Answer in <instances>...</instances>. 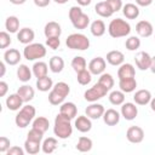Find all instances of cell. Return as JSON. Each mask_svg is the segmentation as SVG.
<instances>
[{"instance_id": "cell-48", "label": "cell", "mask_w": 155, "mask_h": 155, "mask_svg": "<svg viewBox=\"0 0 155 155\" xmlns=\"http://www.w3.org/2000/svg\"><path fill=\"white\" fill-rule=\"evenodd\" d=\"M46 46H48L51 50H58L61 46V40L58 36L46 38Z\"/></svg>"}, {"instance_id": "cell-3", "label": "cell", "mask_w": 155, "mask_h": 155, "mask_svg": "<svg viewBox=\"0 0 155 155\" xmlns=\"http://www.w3.org/2000/svg\"><path fill=\"white\" fill-rule=\"evenodd\" d=\"M65 45L70 50L86 51L90 48V39L82 33H73L65 39Z\"/></svg>"}, {"instance_id": "cell-18", "label": "cell", "mask_w": 155, "mask_h": 155, "mask_svg": "<svg viewBox=\"0 0 155 155\" xmlns=\"http://www.w3.org/2000/svg\"><path fill=\"white\" fill-rule=\"evenodd\" d=\"M151 98H153V96H151L150 91L144 90V88L136 91V93L133 94V101L137 105H147L150 103Z\"/></svg>"}, {"instance_id": "cell-8", "label": "cell", "mask_w": 155, "mask_h": 155, "mask_svg": "<svg viewBox=\"0 0 155 155\" xmlns=\"http://www.w3.org/2000/svg\"><path fill=\"white\" fill-rule=\"evenodd\" d=\"M126 138L130 143L133 144L142 143L144 139V130L139 126H131L126 131Z\"/></svg>"}, {"instance_id": "cell-41", "label": "cell", "mask_w": 155, "mask_h": 155, "mask_svg": "<svg viewBox=\"0 0 155 155\" xmlns=\"http://www.w3.org/2000/svg\"><path fill=\"white\" fill-rule=\"evenodd\" d=\"M125 47L128 50V51H136L140 47V39L136 35L133 36H130L126 39L125 41Z\"/></svg>"}, {"instance_id": "cell-53", "label": "cell", "mask_w": 155, "mask_h": 155, "mask_svg": "<svg viewBox=\"0 0 155 155\" xmlns=\"http://www.w3.org/2000/svg\"><path fill=\"white\" fill-rule=\"evenodd\" d=\"M33 1H34L35 6H38V7H46L51 2V0H33Z\"/></svg>"}, {"instance_id": "cell-20", "label": "cell", "mask_w": 155, "mask_h": 155, "mask_svg": "<svg viewBox=\"0 0 155 155\" xmlns=\"http://www.w3.org/2000/svg\"><path fill=\"white\" fill-rule=\"evenodd\" d=\"M44 34L46 38H52V36H61L62 34V27L59 23L54 22V21H51L48 23L45 24V28H44Z\"/></svg>"}, {"instance_id": "cell-10", "label": "cell", "mask_w": 155, "mask_h": 155, "mask_svg": "<svg viewBox=\"0 0 155 155\" xmlns=\"http://www.w3.org/2000/svg\"><path fill=\"white\" fill-rule=\"evenodd\" d=\"M107 67V61L103 57H94L93 59H91V62L88 63V70L91 71L92 75H101L104 73Z\"/></svg>"}, {"instance_id": "cell-6", "label": "cell", "mask_w": 155, "mask_h": 155, "mask_svg": "<svg viewBox=\"0 0 155 155\" xmlns=\"http://www.w3.org/2000/svg\"><path fill=\"white\" fill-rule=\"evenodd\" d=\"M107 93H108V90L105 87H103L99 82H97L92 87H90L88 90L85 91L84 98H85V101H87L90 103H93V102H97V101L102 99L103 97H105Z\"/></svg>"}, {"instance_id": "cell-31", "label": "cell", "mask_w": 155, "mask_h": 155, "mask_svg": "<svg viewBox=\"0 0 155 155\" xmlns=\"http://www.w3.org/2000/svg\"><path fill=\"white\" fill-rule=\"evenodd\" d=\"M52 87H53V81H52V79L48 75L36 79V88L39 91L47 92V91H51Z\"/></svg>"}, {"instance_id": "cell-14", "label": "cell", "mask_w": 155, "mask_h": 155, "mask_svg": "<svg viewBox=\"0 0 155 155\" xmlns=\"http://www.w3.org/2000/svg\"><path fill=\"white\" fill-rule=\"evenodd\" d=\"M22 59V54L17 48H8L4 53V62L8 65H17Z\"/></svg>"}, {"instance_id": "cell-30", "label": "cell", "mask_w": 155, "mask_h": 155, "mask_svg": "<svg viewBox=\"0 0 155 155\" xmlns=\"http://www.w3.org/2000/svg\"><path fill=\"white\" fill-rule=\"evenodd\" d=\"M48 67H50V70L52 73L58 74L64 69V59L59 56H53L48 61Z\"/></svg>"}, {"instance_id": "cell-19", "label": "cell", "mask_w": 155, "mask_h": 155, "mask_svg": "<svg viewBox=\"0 0 155 155\" xmlns=\"http://www.w3.org/2000/svg\"><path fill=\"white\" fill-rule=\"evenodd\" d=\"M120 117H121V114L117 110L113 109V108L111 109H107L104 111V114H103V121L108 126H115V125H117L119 121H120Z\"/></svg>"}, {"instance_id": "cell-11", "label": "cell", "mask_w": 155, "mask_h": 155, "mask_svg": "<svg viewBox=\"0 0 155 155\" xmlns=\"http://www.w3.org/2000/svg\"><path fill=\"white\" fill-rule=\"evenodd\" d=\"M105 109L102 104L97 103V102H93L91 103L90 105L86 107L85 109V114L91 119V120H98L101 117H103V114H104Z\"/></svg>"}, {"instance_id": "cell-59", "label": "cell", "mask_w": 155, "mask_h": 155, "mask_svg": "<svg viewBox=\"0 0 155 155\" xmlns=\"http://www.w3.org/2000/svg\"><path fill=\"white\" fill-rule=\"evenodd\" d=\"M150 109L153 110V111H155V97H153L151 98V101H150Z\"/></svg>"}, {"instance_id": "cell-50", "label": "cell", "mask_w": 155, "mask_h": 155, "mask_svg": "<svg viewBox=\"0 0 155 155\" xmlns=\"http://www.w3.org/2000/svg\"><path fill=\"white\" fill-rule=\"evenodd\" d=\"M10 145H11V140H10L7 137L2 136V137L0 138V153H5V154H6V151L11 148Z\"/></svg>"}, {"instance_id": "cell-60", "label": "cell", "mask_w": 155, "mask_h": 155, "mask_svg": "<svg viewBox=\"0 0 155 155\" xmlns=\"http://www.w3.org/2000/svg\"><path fill=\"white\" fill-rule=\"evenodd\" d=\"M56 4H59V5H63V4H65V2H68L69 0H53Z\"/></svg>"}, {"instance_id": "cell-27", "label": "cell", "mask_w": 155, "mask_h": 155, "mask_svg": "<svg viewBox=\"0 0 155 155\" xmlns=\"http://www.w3.org/2000/svg\"><path fill=\"white\" fill-rule=\"evenodd\" d=\"M105 30H107L105 23H104L102 19H96V21H93V22L91 23V25H90V31H91V34H92L93 36H96V38L103 36V35L105 34Z\"/></svg>"}, {"instance_id": "cell-25", "label": "cell", "mask_w": 155, "mask_h": 155, "mask_svg": "<svg viewBox=\"0 0 155 155\" xmlns=\"http://www.w3.org/2000/svg\"><path fill=\"white\" fill-rule=\"evenodd\" d=\"M17 93L21 96V98L23 99L24 103H29L30 101H33L34 96H35V91L30 85H22L19 86V88L17 90Z\"/></svg>"}, {"instance_id": "cell-22", "label": "cell", "mask_w": 155, "mask_h": 155, "mask_svg": "<svg viewBox=\"0 0 155 155\" xmlns=\"http://www.w3.org/2000/svg\"><path fill=\"white\" fill-rule=\"evenodd\" d=\"M136 76V69L131 63H122L117 69V78L120 79H128Z\"/></svg>"}, {"instance_id": "cell-21", "label": "cell", "mask_w": 155, "mask_h": 155, "mask_svg": "<svg viewBox=\"0 0 155 155\" xmlns=\"http://www.w3.org/2000/svg\"><path fill=\"white\" fill-rule=\"evenodd\" d=\"M122 13L127 19H136V18H138V16L140 13L139 6L137 4L127 2L122 6Z\"/></svg>"}, {"instance_id": "cell-13", "label": "cell", "mask_w": 155, "mask_h": 155, "mask_svg": "<svg viewBox=\"0 0 155 155\" xmlns=\"http://www.w3.org/2000/svg\"><path fill=\"white\" fill-rule=\"evenodd\" d=\"M136 31L139 36L142 38H149L153 35L154 33V28H153V24L149 22V21H139L137 24H136Z\"/></svg>"}, {"instance_id": "cell-42", "label": "cell", "mask_w": 155, "mask_h": 155, "mask_svg": "<svg viewBox=\"0 0 155 155\" xmlns=\"http://www.w3.org/2000/svg\"><path fill=\"white\" fill-rule=\"evenodd\" d=\"M71 24H73V27H74L75 29H86V28L88 27V24H90V17H88V15L82 13V15H81L75 22H73Z\"/></svg>"}, {"instance_id": "cell-1", "label": "cell", "mask_w": 155, "mask_h": 155, "mask_svg": "<svg viewBox=\"0 0 155 155\" xmlns=\"http://www.w3.org/2000/svg\"><path fill=\"white\" fill-rule=\"evenodd\" d=\"M53 133L59 139H67L73 134V125L71 119L65 116L62 113H58L54 117V125H53Z\"/></svg>"}, {"instance_id": "cell-7", "label": "cell", "mask_w": 155, "mask_h": 155, "mask_svg": "<svg viewBox=\"0 0 155 155\" xmlns=\"http://www.w3.org/2000/svg\"><path fill=\"white\" fill-rule=\"evenodd\" d=\"M121 116L127 120V121H132L137 117L138 115V108L136 103L132 102H125L124 104H121V110H120Z\"/></svg>"}, {"instance_id": "cell-33", "label": "cell", "mask_w": 155, "mask_h": 155, "mask_svg": "<svg viewBox=\"0 0 155 155\" xmlns=\"http://www.w3.org/2000/svg\"><path fill=\"white\" fill-rule=\"evenodd\" d=\"M93 147V142L91 138L88 137H85V136H81L79 139H78V143H76V150L80 151V153H87L92 149Z\"/></svg>"}, {"instance_id": "cell-49", "label": "cell", "mask_w": 155, "mask_h": 155, "mask_svg": "<svg viewBox=\"0 0 155 155\" xmlns=\"http://www.w3.org/2000/svg\"><path fill=\"white\" fill-rule=\"evenodd\" d=\"M105 1L108 2V5L110 6V8L113 10L114 13L120 11V10H122V6H124L122 0H105Z\"/></svg>"}, {"instance_id": "cell-35", "label": "cell", "mask_w": 155, "mask_h": 155, "mask_svg": "<svg viewBox=\"0 0 155 155\" xmlns=\"http://www.w3.org/2000/svg\"><path fill=\"white\" fill-rule=\"evenodd\" d=\"M109 102L113 105H121L125 103V92H122L121 90H115L111 91L109 93Z\"/></svg>"}, {"instance_id": "cell-56", "label": "cell", "mask_w": 155, "mask_h": 155, "mask_svg": "<svg viewBox=\"0 0 155 155\" xmlns=\"http://www.w3.org/2000/svg\"><path fill=\"white\" fill-rule=\"evenodd\" d=\"M76 2L79 4V6H88L92 0H76Z\"/></svg>"}, {"instance_id": "cell-46", "label": "cell", "mask_w": 155, "mask_h": 155, "mask_svg": "<svg viewBox=\"0 0 155 155\" xmlns=\"http://www.w3.org/2000/svg\"><path fill=\"white\" fill-rule=\"evenodd\" d=\"M82 13H84V12H82V10H81V6H71L70 10H69V13H68L70 22H71V23L75 22Z\"/></svg>"}, {"instance_id": "cell-9", "label": "cell", "mask_w": 155, "mask_h": 155, "mask_svg": "<svg viewBox=\"0 0 155 155\" xmlns=\"http://www.w3.org/2000/svg\"><path fill=\"white\" fill-rule=\"evenodd\" d=\"M134 63L139 70H148V69H150L151 56L145 51H139L134 56Z\"/></svg>"}, {"instance_id": "cell-38", "label": "cell", "mask_w": 155, "mask_h": 155, "mask_svg": "<svg viewBox=\"0 0 155 155\" xmlns=\"http://www.w3.org/2000/svg\"><path fill=\"white\" fill-rule=\"evenodd\" d=\"M98 82H99L103 87H105L108 91H110V90L114 87V84H115L114 78H113L111 74H109V73H103V74H101V75H99V79H98Z\"/></svg>"}, {"instance_id": "cell-57", "label": "cell", "mask_w": 155, "mask_h": 155, "mask_svg": "<svg viewBox=\"0 0 155 155\" xmlns=\"http://www.w3.org/2000/svg\"><path fill=\"white\" fill-rule=\"evenodd\" d=\"M150 71L155 74V56L151 57V64H150Z\"/></svg>"}, {"instance_id": "cell-15", "label": "cell", "mask_w": 155, "mask_h": 155, "mask_svg": "<svg viewBox=\"0 0 155 155\" xmlns=\"http://www.w3.org/2000/svg\"><path fill=\"white\" fill-rule=\"evenodd\" d=\"M105 61H107V63H109L110 65L120 67V65L125 62V54H124L121 51H119V50H113V51H109V52L107 53Z\"/></svg>"}, {"instance_id": "cell-26", "label": "cell", "mask_w": 155, "mask_h": 155, "mask_svg": "<svg viewBox=\"0 0 155 155\" xmlns=\"http://www.w3.org/2000/svg\"><path fill=\"white\" fill-rule=\"evenodd\" d=\"M48 64L42 62V61H38L33 64L31 67V70H33V75L39 79V78H42V76H46L47 73H48Z\"/></svg>"}, {"instance_id": "cell-58", "label": "cell", "mask_w": 155, "mask_h": 155, "mask_svg": "<svg viewBox=\"0 0 155 155\" xmlns=\"http://www.w3.org/2000/svg\"><path fill=\"white\" fill-rule=\"evenodd\" d=\"M25 1L27 0H10V2L13 4V5H23Z\"/></svg>"}, {"instance_id": "cell-29", "label": "cell", "mask_w": 155, "mask_h": 155, "mask_svg": "<svg viewBox=\"0 0 155 155\" xmlns=\"http://www.w3.org/2000/svg\"><path fill=\"white\" fill-rule=\"evenodd\" d=\"M119 87L125 93H131L137 87L136 78H128V79H120L119 80Z\"/></svg>"}, {"instance_id": "cell-17", "label": "cell", "mask_w": 155, "mask_h": 155, "mask_svg": "<svg viewBox=\"0 0 155 155\" xmlns=\"http://www.w3.org/2000/svg\"><path fill=\"white\" fill-rule=\"evenodd\" d=\"M35 39V33L31 28H22L18 30L17 33V40L23 44V45H28V44H31L33 40Z\"/></svg>"}, {"instance_id": "cell-44", "label": "cell", "mask_w": 155, "mask_h": 155, "mask_svg": "<svg viewBox=\"0 0 155 155\" xmlns=\"http://www.w3.org/2000/svg\"><path fill=\"white\" fill-rule=\"evenodd\" d=\"M64 99H65V97L62 96V94H59L54 90H51L50 93H48V102L52 105H61L64 102Z\"/></svg>"}, {"instance_id": "cell-39", "label": "cell", "mask_w": 155, "mask_h": 155, "mask_svg": "<svg viewBox=\"0 0 155 155\" xmlns=\"http://www.w3.org/2000/svg\"><path fill=\"white\" fill-rule=\"evenodd\" d=\"M86 67H87V63H86V59L82 56H75L71 59V68L74 69L75 73H79L81 70H85Z\"/></svg>"}, {"instance_id": "cell-12", "label": "cell", "mask_w": 155, "mask_h": 155, "mask_svg": "<svg viewBox=\"0 0 155 155\" xmlns=\"http://www.w3.org/2000/svg\"><path fill=\"white\" fill-rule=\"evenodd\" d=\"M74 127L79 132L86 133V132H90L91 131V128H92V121H91V119L86 114L85 115H79L78 117H75Z\"/></svg>"}, {"instance_id": "cell-54", "label": "cell", "mask_w": 155, "mask_h": 155, "mask_svg": "<svg viewBox=\"0 0 155 155\" xmlns=\"http://www.w3.org/2000/svg\"><path fill=\"white\" fill-rule=\"evenodd\" d=\"M136 4L140 7H147L153 4V0H136Z\"/></svg>"}, {"instance_id": "cell-36", "label": "cell", "mask_w": 155, "mask_h": 155, "mask_svg": "<svg viewBox=\"0 0 155 155\" xmlns=\"http://www.w3.org/2000/svg\"><path fill=\"white\" fill-rule=\"evenodd\" d=\"M48 126H50V121L45 116H38V117H35L33 120V125H31V127L41 131L42 133H45L48 130Z\"/></svg>"}, {"instance_id": "cell-43", "label": "cell", "mask_w": 155, "mask_h": 155, "mask_svg": "<svg viewBox=\"0 0 155 155\" xmlns=\"http://www.w3.org/2000/svg\"><path fill=\"white\" fill-rule=\"evenodd\" d=\"M52 90H54L56 92H58L59 94H62L64 97H67L70 93V86L67 82H64V81H59V82L54 84L53 87H52Z\"/></svg>"}, {"instance_id": "cell-55", "label": "cell", "mask_w": 155, "mask_h": 155, "mask_svg": "<svg viewBox=\"0 0 155 155\" xmlns=\"http://www.w3.org/2000/svg\"><path fill=\"white\" fill-rule=\"evenodd\" d=\"M6 63L5 62H1L0 63V78H4V75H5V73H6V65H5Z\"/></svg>"}, {"instance_id": "cell-51", "label": "cell", "mask_w": 155, "mask_h": 155, "mask_svg": "<svg viewBox=\"0 0 155 155\" xmlns=\"http://www.w3.org/2000/svg\"><path fill=\"white\" fill-rule=\"evenodd\" d=\"M24 153H25V150L24 149H22V148H19V147H11L7 151H6V155H24Z\"/></svg>"}, {"instance_id": "cell-23", "label": "cell", "mask_w": 155, "mask_h": 155, "mask_svg": "<svg viewBox=\"0 0 155 155\" xmlns=\"http://www.w3.org/2000/svg\"><path fill=\"white\" fill-rule=\"evenodd\" d=\"M59 113L64 114L65 116H68L73 120L78 115V107L73 102H63L59 107Z\"/></svg>"}, {"instance_id": "cell-40", "label": "cell", "mask_w": 155, "mask_h": 155, "mask_svg": "<svg viewBox=\"0 0 155 155\" xmlns=\"http://www.w3.org/2000/svg\"><path fill=\"white\" fill-rule=\"evenodd\" d=\"M76 80L80 85L82 86H86L88 85L91 81H92V74L88 69H85V70H81L79 73H76Z\"/></svg>"}, {"instance_id": "cell-47", "label": "cell", "mask_w": 155, "mask_h": 155, "mask_svg": "<svg viewBox=\"0 0 155 155\" xmlns=\"http://www.w3.org/2000/svg\"><path fill=\"white\" fill-rule=\"evenodd\" d=\"M12 40H11V36H10V33L8 31H1L0 33V48L5 50L6 47H8L11 45Z\"/></svg>"}, {"instance_id": "cell-24", "label": "cell", "mask_w": 155, "mask_h": 155, "mask_svg": "<svg viewBox=\"0 0 155 155\" xmlns=\"http://www.w3.org/2000/svg\"><path fill=\"white\" fill-rule=\"evenodd\" d=\"M94 12L99 16V17H102V18H109V17H111L113 16V10L110 8V6L108 5V2L104 0V1H99V2H97L96 4V6H94Z\"/></svg>"}, {"instance_id": "cell-16", "label": "cell", "mask_w": 155, "mask_h": 155, "mask_svg": "<svg viewBox=\"0 0 155 155\" xmlns=\"http://www.w3.org/2000/svg\"><path fill=\"white\" fill-rule=\"evenodd\" d=\"M23 103H24L23 99L21 98V96H19L17 92L10 94V96L6 98V101H5V104H6L7 109L11 110V111H17V110H19V109L23 107Z\"/></svg>"}, {"instance_id": "cell-5", "label": "cell", "mask_w": 155, "mask_h": 155, "mask_svg": "<svg viewBox=\"0 0 155 155\" xmlns=\"http://www.w3.org/2000/svg\"><path fill=\"white\" fill-rule=\"evenodd\" d=\"M47 50L45 47V45L40 44V42H31L25 45V47L23 48V57L27 61H36V59H41L46 56Z\"/></svg>"}, {"instance_id": "cell-32", "label": "cell", "mask_w": 155, "mask_h": 155, "mask_svg": "<svg viewBox=\"0 0 155 155\" xmlns=\"http://www.w3.org/2000/svg\"><path fill=\"white\" fill-rule=\"evenodd\" d=\"M58 147V140L54 137H48L41 143V150L45 154H52Z\"/></svg>"}, {"instance_id": "cell-52", "label": "cell", "mask_w": 155, "mask_h": 155, "mask_svg": "<svg viewBox=\"0 0 155 155\" xmlns=\"http://www.w3.org/2000/svg\"><path fill=\"white\" fill-rule=\"evenodd\" d=\"M8 91V85L5 81H0V97H5Z\"/></svg>"}, {"instance_id": "cell-45", "label": "cell", "mask_w": 155, "mask_h": 155, "mask_svg": "<svg viewBox=\"0 0 155 155\" xmlns=\"http://www.w3.org/2000/svg\"><path fill=\"white\" fill-rule=\"evenodd\" d=\"M44 138V133L34 127H31V130L28 132L27 134V139H30V140H34V142H41Z\"/></svg>"}, {"instance_id": "cell-34", "label": "cell", "mask_w": 155, "mask_h": 155, "mask_svg": "<svg viewBox=\"0 0 155 155\" xmlns=\"http://www.w3.org/2000/svg\"><path fill=\"white\" fill-rule=\"evenodd\" d=\"M5 28L8 33H18L19 30V19L16 16H8L5 21Z\"/></svg>"}, {"instance_id": "cell-28", "label": "cell", "mask_w": 155, "mask_h": 155, "mask_svg": "<svg viewBox=\"0 0 155 155\" xmlns=\"http://www.w3.org/2000/svg\"><path fill=\"white\" fill-rule=\"evenodd\" d=\"M17 79L22 82H28L30 81L31 76H33V70L27 65V64H19V67L17 68Z\"/></svg>"}, {"instance_id": "cell-37", "label": "cell", "mask_w": 155, "mask_h": 155, "mask_svg": "<svg viewBox=\"0 0 155 155\" xmlns=\"http://www.w3.org/2000/svg\"><path fill=\"white\" fill-rule=\"evenodd\" d=\"M24 150L29 155H35L41 150V142H34V140H30V139H25Z\"/></svg>"}, {"instance_id": "cell-2", "label": "cell", "mask_w": 155, "mask_h": 155, "mask_svg": "<svg viewBox=\"0 0 155 155\" xmlns=\"http://www.w3.org/2000/svg\"><path fill=\"white\" fill-rule=\"evenodd\" d=\"M108 33L114 39L125 38V36L130 35L131 25L127 21H125L122 18H115V19L110 21V23L108 25Z\"/></svg>"}, {"instance_id": "cell-4", "label": "cell", "mask_w": 155, "mask_h": 155, "mask_svg": "<svg viewBox=\"0 0 155 155\" xmlns=\"http://www.w3.org/2000/svg\"><path fill=\"white\" fill-rule=\"evenodd\" d=\"M35 114H36V110H35V108L33 105H30V104L23 105L18 110L17 115L15 116V124H16V126L19 127V128L27 127L34 120Z\"/></svg>"}]
</instances>
